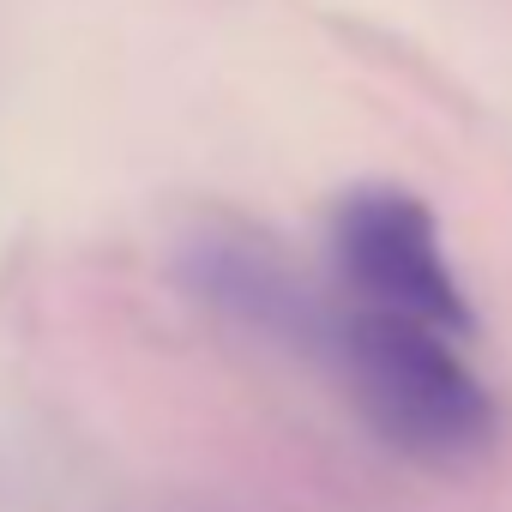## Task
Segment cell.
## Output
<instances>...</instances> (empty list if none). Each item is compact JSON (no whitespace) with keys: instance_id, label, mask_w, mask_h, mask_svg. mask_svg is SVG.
Listing matches in <instances>:
<instances>
[{"instance_id":"cell-1","label":"cell","mask_w":512,"mask_h":512,"mask_svg":"<svg viewBox=\"0 0 512 512\" xmlns=\"http://www.w3.org/2000/svg\"><path fill=\"white\" fill-rule=\"evenodd\" d=\"M332 362L362 422L392 452L428 470L476 464L500 434L494 392L452 350V332L428 320H410L392 308H356L338 326Z\"/></svg>"},{"instance_id":"cell-2","label":"cell","mask_w":512,"mask_h":512,"mask_svg":"<svg viewBox=\"0 0 512 512\" xmlns=\"http://www.w3.org/2000/svg\"><path fill=\"white\" fill-rule=\"evenodd\" d=\"M332 260L344 284L362 296V308H392L410 320H428L452 338L476 332V314L464 302V284L446 266L440 223L428 199L410 187H356L332 211Z\"/></svg>"},{"instance_id":"cell-3","label":"cell","mask_w":512,"mask_h":512,"mask_svg":"<svg viewBox=\"0 0 512 512\" xmlns=\"http://www.w3.org/2000/svg\"><path fill=\"white\" fill-rule=\"evenodd\" d=\"M181 284L217 308L223 320H235L241 332L266 338L278 350H302V356H332L344 314L320 302V290L284 260L278 247L235 235V229H205L181 247L175 260Z\"/></svg>"}]
</instances>
